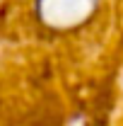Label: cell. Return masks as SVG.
Returning a JSON list of instances; mask_svg holds the SVG:
<instances>
[{
  "label": "cell",
  "mask_w": 123,
  "mask_h": 126,
  "mask_svg": "<svg viewBox=\"0 0 123 126\" xmlns=\"http://www.w3.org/2000/svg\"><path fill=\"white\" fill-rule=\"evenodd\" d=\"M99 0H34V12L41 27L68 32L87 24L97 12Z\"/></svg>",
  "instance_id": "6da1fadb"
}]
</instances>
